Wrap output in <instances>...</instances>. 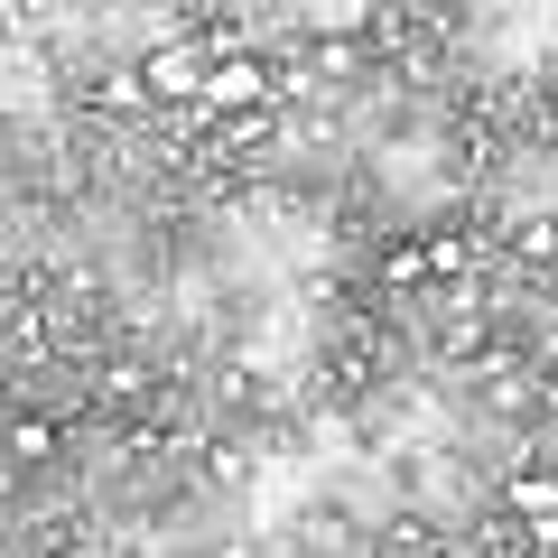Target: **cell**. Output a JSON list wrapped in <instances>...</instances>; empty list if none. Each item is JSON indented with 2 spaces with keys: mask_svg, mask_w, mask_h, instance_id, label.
<instances>
[{
  "mask_svg": "<svg viewBox=\"0 0 558 558\" xmlns=\"http://www.w3.org/2000/svg\"><path fill=\"white\" fill-rule=\"evenodd\" d=\"M484 410H494V418H521V410H539V381L521 373V363H502V373H484Z\"/></svg>",
  "mask_w": 558,
  "mask_h": 558,
  "instance_id": "obj_6",
  "label": "cell"
},
{
  "mask_svg": "<svg viewBox=\"0 0 558 558\" xmlns=\"http://www.w3.org/2000/svg\"><path fill=\"white\" fill-rule=\"evenodd\" d=\"M465 270H475V233L438 223V233H428V279H465Z\"/></svg>",
  "mask_w": 558,
  "mask_h": 558,
  "instance_id": "obj_7",
  "label": "cell"
},
{
  "mask_svg": "<svg viewBox=\"0 0 558 558\" xmlns=\"http://www.w3.org/2000/svg\"><path fill=\"white\" fill-rule=\"evenodd\" d=\"M205 75H215V57L196 47V28H168V38L140 57V84H149V102H178V112H196V102H205Z\"/></svg>",
  "mask_w": 558,
  "mask_h": 558,
  "instance_id": "obj_2",
  "label": "cell"
},
{
  "mask_svg": "<svg viewBox=\"0 0 558 558\" xmlns=\"http://www.w3.org/2000/svg\"><path fill=\"white\" fill-rule=\"evenodd\" d=\"M84 102L112 112V121H131V112H149V84H140V65H102V75L84 84Z\"/></svg>",
  "mask_w": 558,
  "mask_h": 558,
  "instance_id": "obj_3",
  "label": "cell"
},
{
  "mask_svg": "<svg viewBox=\"0 0 558 558\" xmlns=\"http://www.w3.org/2000/svg\"><path fill=\"white\" fill-rule=\"evenodd\" d=\"M205 121H252V112H279V65L260 57V47H242V57H223L215 75H205Z\"/></svg>",
  "mask_w": 558,
  "mask_h": 558,
  "instance_id": "obj_1",
  "label": "cell"
},
{
  "mask_svg": "<svg viewBox=\"0 0 558 558\" xmlns=\"http://www.w3.org/2000/svg\"><path fill=\"white\" fill-rule=\"evenodd\" d=\"M381 289H391V299L428 289V233H410V242H391V252H381Z\"/></svg>",
  "mask_w": 558,
  "mask_h": 558,
  "instance_id": "obj_5",
  "label": "cell"
},
{
  "mask_svg": "<svg viewBox=\"0 0 558 558\" xmlns=\"http://www.w3.org/2000/svg\"><path fill=\"white\" fill-rule=\"evenodd\" d=\"M531 558H558V549H531Z\"/></svg>",
  "mask_w": 558,
  "mask_h": 558,
  "instance_id": "obj_8",
  "label": "cell"
},
{
  "mask_svg": "<svg viewBox=\"0 0 558 558\" xmlns=\"http://www.w3.org/2000/svg\"><path fill=\"white\" fill-rule=\"evenodd\" d=\"M57 447H65V418H47V410L10 418V457H20V465H57Z\"/></svg>",
  "mask_w": 558,
  "mask_h": 558,
  "instance_id": "obj_4",
  "label": "cell"
}]
</instances>
